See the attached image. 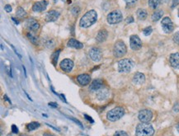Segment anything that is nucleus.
Wrapping results in <instances>:
<instances>
[{
	"instance_id": "nucleus-35",
	"label": "nucleus",
	"mask_w": 179,
	"mask_h": 136,
	"mask_svg": "<svg viewBox=\"0 0 179 136\" xmlns=\"http://www.w3.org/2000/svg\"><path fill=\"white\" fill-rule=\"evenodd\" d=\"M4 9H5V11L7 12H11L12 10V8L11 5L7 4V5H5Z\"/></svg>"
},
{
	"instance_id": "nucleus-21",
	"label": "nucleus",
	"mask_w": 179,
	"mask_h": 136,
	"mask_svg": "<svg viewBox=\"0 0 179 136\" xmlns=\"http://www.w3.org/2000/svg\"><path fill=\"white\" fill-rule=\"evenodd\" d=\"M136 15H137L138 19H140L141 21L145 20L148 17L147 11L145 9H143V8H139V9L136 11Z\"/></svg>"
},
{
	"instance_id": "nucleus-23",
	"label": "nucleus",
	"mask_w": 179,
	"mask_h": 136,
	"mask_svg": "<svg viewBox=\"0 0 179 136\" xmlns=\"http://www.w3.org/2000/svg\"><path fill=\"white\" fill-rule=\"evenodd\" d=\"M16 14H17V17L21 19L26 18L27 16V12H26L25 10L23 9L22 7H17V12H16Z\"/></svg>"
},
{
	"instance_id": "nucleus-15",
	"label": "nucleus",
	"mask_w": 179,
	"mask_h": 136,
	"mask_svg": "<svg viewBox=\"0 0 179 136\" xmlns=\"http://www.w3.org/2000/svg\"><path fill=\"white\" fill-rule=\"evenodd\" d=\"M77 80H78V83L82 86H86L87 84H89L90 82H91V77H90L89 74H83L78 75V78H77Z\"/></svg>"
},
{
	"instance_id": "nucleus-4",
	"label": "nucleus",
	"mask_w": 179,
	"mask_h": 136,
	"mask_svg": "<svg viewBox=\"0 0 179 136\" xmlns=\"http://www.w3.org/2000/svg\"><path fill=\"white\" fill-rule=\"evenodd\" d=\"M127 46L122 41H118L115 43L113 47V54L115 57L122 58L127 54Z\"/></svg>"
},
{
	"instance_id": "nucleus-33",
	"label": "nucleus",
	"mask_w": 179,
	"mask_h": 136,
	"mask_svg": "<svg viewBox=\"0 0 179 136\" xmlns=\"http://www.w3.org/2000/svg\"><path fill=\"white\" fill-rule=\"evenodd\" d=\"M179 4V0H173L172 2V5H171V8H174Z\"/></svg>"
},
{
	"instance_id": "nucleus-41",
	"label": "nucleus",
	"mask_w": 179,
	"mask_h": 136,
	"mask_svg": "<svg viewBox=\"0 0 179 136\" xmlns=\"http://www.w3.org/2000/svg\"><path fill=\"white\" fill-rule=\"evenodd\" d=\"M4 99L6 100V101H7V102H8V103H10V104L12 103L11 100H10L9 98H8V97H7V95H4Z\"/></svg>"
},
{
	"instance_id": "nucleus-38",
	"label": "nucleus",
	"mask_w": 179,
	"mask_h": 136,
	"mask_svg": "<svg viewBox=\"0 0 179 136\" xmlns=\"http://www.w3.org/2000/svg\"><path fill=\"white\" fill-rule=\"evenodd\" d=\"M70 119H71V120H73L74 121V122L76 123V124H78V125H79V126L80 127H82V128H83V125H82V124H81L80 122H79V121H78V120H76V119H74V118H70Z\"/></svg>"
},
{
	"instance_id": "nucleus-32",
	"label": "nucleus",
	"mask_w": 179,
	"mask_h": 136,
	"mask_svg": "<svg viewBox=\"0 0 179 136\" xmlns=\"http://www.w3.org/2000/svg\"><path fill=\"white\" fill-rule=\"evenodd\" d=\"M173 41L176 43V44L179 45V32H176L173 36Z\"/></svg>"
},
{
	"instance_id": "nucleus-43",
	"label": "nucleus",
	"mask_w": 179,
	"mask_h": 136,
	"mask_svg": "<svg viewBox=\"0 0 179 136\" xmlns=\"http://www.w3.org/2000/svg\"><path fill=\"white\" fill-rule=\"evenodd\" d=\"M12 21H13L14 22H15V24H17V25H18V24H19L18 20H16V19L14 18V17H12Z\"/></svg>"
},
{
	"instance_id": "nucleus-47",
	"label": "nucleus",
	"mask_w": 179,
	"mask_h": 136,
	"mask_svg": "<svg viewBox=\"0 0 179 136\" xmlns=\"http://www.w3.org/2000/svg\"><path fill=\"white\" fill-rule=\"evenodd\" d=\"M20 136H28V135H27V134H22V135Z\"/></svg>"
},
{
	"instance_id": "nucleus-16",
	"label": "nucleus",
	"mask_w": 179,
	"mask_h": 136,
	"mask_svg": "<svg viewBox=\"0 0 179 136\" xmlns=\"http://www.w3.org/2000/svg\"><path fill=\"white\" fill-rule=\"evenodd\" d=\"M169 63L172 68L179 69V53L172 54L169 57Z\"/></svg>"
},
{
	"instance_id": "nucleus-25",
	"label": "nucleus",
	"mask_w": 179,
	"mask_h": 136,
	"mask_svg": "<svg viewBox=\"0 0 179 136\" xmlns=\"http://www.w3.org/2000/svg\"><path fill=\"white\" fill-rule=\"evenodd\" d=\"M40 127V124L37 121H33V122H31L29 124L27 125V128L29 131H32V130H35V129H38Z\"/></svg>"
},
{
	"instance_id": "nucleus-39",
	"label": "nucleus",
	"mask_w": 179,
	"mask_h": 136,
	"mask_svg": "<svg viewBox=\"0 0 179 136\" xmlns=\"http://www.w3.org/2000/svg\"><path fill=\"white\" fill-rule=\"evenodd\" d=\"M84 117L86 118V119H87V120H88V121H89V122L93 123V120H92V118L90 117V116H88V115H84Z\"/></svg>"
},
{
	"instance_id": "nucleus-5",
	"label": "nucleus",
	"mask_w": 179,
	"mask_h": 136,
	"mask_svg": "<svg viewBox=\"0 0 179 136\" xmlns=\"http://www.w3.org/2000/svg\"><path fill=\"white\" fill-rule=\"evenodd\" d=\"M134 67L133 60L130 59H123L118 62V71L120 73H129Z\"/></svg>"
},
{
	"instance_id": "nucleus-29",
	"label": "nucleus",
	"mask_w": 179,
	"mask_h": 136,
	"mask_svg": "<svg viewBox=\"0 0 179 136\" xmlns=\"http://www.w3.org/2000/svg\"><path fill=\"white\" fill-rule=\"evenodd\" d=\"M152 32H153V29H152L151 27H148L145 28V29L143 30V33H144V35L146 36H148L151 34Z\"/></svg>"
},
{
	"instance_id": "nucleus-2",
	"label": "nucleus",
	"mask_w": 179,
	"mask_h": 136,
	"mask_svg": "<svg viewBox=\"0 0 179 136\" xmlns=\"http://www.w3.org/2000/svg\"><path fill=\"white\" fill-rule=\"evenodd\" d=\"M154 129L149 123H141L136 127V136H153Z\"/></svg>"
},
{
	"instance_id": "nucleus-18",
	"label": "nucleus",
	"mask_w": 179,
	"mask_h": 136,
	"mask_svg": "<svg viewBox=\"0 0 179 136\" xmlns=\"http://www.w3.org/2000/svg\"><path fill=\"white\" fill-rule=\"evenodd\" d=\"M108 36L107 32L105 30V29H102V30L99 31L98 33L97 34L96 36V41L98 43H102V42L106 41V40Z\"/></svg>"
},
{
	"instance_id": "nucleus-8",
	"label": "nucleus",
	"mask_w": 179,
	"mask_h": 136,
	"mask_svg": "<svg viewBox=\"0 0 179 136\" xmlns=\"http://www.w3.org/2000/svg\"><path fill=\"white\" fill-rule=\"evenodd\" d=\"M138 118L142 123H149L153 118V113L151 111L147 109L141 110L138 114Z\"/></svg>"
},
{
	"instance_id": "nucleus-44",
	"label": "nucleus",
	"mask_w": 179,
	"mask_h": 136,
	"mask_svg": "<svg viewBox=\"0 0 179 136\" xmlns=\"http://www.w3.org/2000/svg\"><path fill=\"white\" fill-rule=\"evenodd\" d=\"M177 132L179 133V124L177 125Z\"/></svg>"
},
{
	"instance_id": "nucleus-1",
	"label": "nucleus",
	"mask_w": 179,
	"mask_h": 136,
	"mask_svg": "<svg viewBox=\"0 0 179 136\" xmlns=\"http://www.w3.org/2000/svg\"><path fill=\"white\" fill-rule=\"evenodd\" d=\"M97 20V13L95 10H90L87 12L80 19L79 26L83 28L90 27Z\"/></svg>"
},
{
	"instance_id": "nucleus-28",
	"label": "nucleus",
	"mask_w": 179,
	"mask_h": 136,
	"mask_svg": "<svg viewBox=\"0 0 179 136\" xmlns=\"http://www.w3.org/2000/svg\"><path fill=\"white\" fill-rule=\"evenodd\" d=\"M128 7H134L137 3L138 0H124Z\"/></svg>"
},
{
	"instance_id": "nucleus-24",
	"label": "nucleus",
	"mask_w": 179,
	"mask_h": 136,
	"mask_svg": "<svg viewBox=\"0 0 179 136\" xmlns=\"http://www.w3.org/2000/svg\"><path fill=\"white\" fill-rule=\"evenodd\" d=\"M149 7L151 9H157L158 7L160 5L161 0H149Z\"/></svg>"
},
{
	"instance_id": "nucleus-14",
	"label": "nucleus",
	"mask_w": 179,
	"mask_h": 136,
	"mask_svg": "<svg viewBox=\"0 0 179 136\" xmlns=\"http://www.w3.org/2000/svg\"><path fill=\"white\" fill-rule=\"evenodd\" d=\"M60 17V12L55 10H51L49 11L46 15V21L47 22H55Z\"/></svg>"
},
{
	"instance_id": "nucleus-36",
	"label": "nucleus",
	"mask_w": 179,
	"mask_h": 136,
	"mask_svg": "<svg viewBox=\"0 0 179 136\" xmlns=\"http://www.w3.org/2000/svg\"><path fill=\"white\" fill-rule=\"evenodd\" d=\"M126 22L127 23H132V22H134V18H133V17H131V16H130V17H128L127 19H126Z\"/></svg>"
},
{
	"instance_id": "nucleus-46",
	"label": "nucleus",
	"mask_w": 179,
	"mask_h": 136,
	"mask_svg": "<svg viewBox=\"0 0 179 136\" xmlns=\"http://www.w3.org/2000/svg\"><path fill=\"white\" fill-rule=\"evenodd\" d=\"M177 15H178V17H179V8H178V10H177Z\"/></svg>"
},
{
	"instance_id": "nucleus-3",
	"label": "nucleus",
	"mask_w": 179,
	"mask_h": 136,
	"mask_svg": "<svg viewBox=\"0 0 179 136\" xmlns=\"http://www.w3.org/2000/svg\"><path fill=\"white\" fill-rule=\"evenodd\" d=\"M124 115V108L121 107V106H117V107H115L112 110H111L110 111H108L107 114V119L108 120H110V121L115 122L117 120H120Z\"/></svg>"
},
{
	"instance_id": "nucleus-9",
	"label": "nucleus",
	"mask_w": 179,
	"mask_h": 136,
	"mask_svg": "<svg viewBox=\"0 0 179 136\" xmlns=\"http://www.w3.org/2000/svg\"><path fill=\"white\" fill-rule=\"evenodd\" d=\"M130 46L133 51H139L142 47V41L138 36L132 35L130 38Z\"/></svg>"
},
{
	"instance_id": "nucleus-20",
	"label": "nucleus",
	"mask_w": 179,
	"mask_h": 136,
	"mask_svg": "<svg viewBox=\"0 0 179 136\" xmlns=\"http://www.w3.org/2000/svg\"><path fill=\"white\" fill-rule=\"evenodd\" d=\"M133 82L135 84H142L145 82V74L142 73H136L134 75Z\"/></svg>"
},
{
	"instance_id": "nucleus-30",
	"label": "nucleus",
	"mask_w": 179,
	"mask_h": 136,
	"mask_svg": "<svg viewBox=\"0 0 179 136\" xmlns=\"http://www.w3.org/2000/svg\"><path fill=\"white\" fill-rule=\"evenodd\" d=\"M71 12H72V13L74 14V16H77V15L80 12V8H79L78 6H74V7L72 8Z\"/></svg>"
},
{
	"instance_id": "nucleus-31",
	"label": "nucleus",
	"mask_w": 179,
	"mask_h": 136,
	"mask_svg": "<svg viewBox=\"0 0 179 136\" xmlns=\"http://www.w3.org/2000/svg\"><path fill=\"white\" fill-rule=\"evenodd\" d=\"M114 136H128V134L127 132L123 131V130H119V131L116 132Z\"/></svg>"
},
{
	"instance_id": "nucleus-34",
	"label": "nucleus",
	"mask_w": 179,
	"mask_h": 136,
	"mask_svg": "<svg viewBox=\"0 0 179 136\" xmlns=\"http://www.w3.org/2000/svg\"><path fill=\"white\" fill-rule=\"evenodd\" d=\"M12 131L13 134H17L18 133V129H17V127L15 125H12Z\"/></svg>"
},
{
	"instance_id": "nucleus-13",
	"label": "nucleus",
	"mask_w": 179,
	"mask_h": 136,
	"mask_svg": "<svg viewBox=\"0 0 179 136\" xmlns=\"http://www.w3.org/2000/svg\"><path fill=\"white\" fill-rule=\"evenodd\" d=\"M47 5H48V2L46 0L37 2H35L34 5H33L32 10H33V12H43L46 9Z\"/></svg>"
},
{
	"instance_id": "nucleus-40",
	"label": "nucleus",
	"mask_w": 179,
	"mask_h": 136,
	"mask_svg": "<svg viewBox=\"0 0 179 136\" xmlns=\"http://www.w3.org/2000/svg\"><path fill=\"white\" fill-rule=\"evenodd\" d=\"M49 106H53L54 108H55V107H57L58 105L56 103H53V102H50V103H49Z\"/></svg>"
},
{
	"instance_id": "nucleus-7",
	"label": "nucleus",
	"mask_w": 179,
	"mask_h": 136,
	"mask_svg": "<svg viewBox=\"0 0 179 136\" xmlns=\"http://www.w3.org/2000/svg\"><path fill=\"white\" fill-rule=\"evenodd\" d=\"M161 26H162L163 32L165 33H168V34L172 32V31L174 29L173 22H172V20H171L168 17H163L162 22H161Z\"/></svg>"
},
{
	"instance_id": "nucleus-11",
	"label": "nucleus",
	"mask_w": 179,
	"mask_h": 136,
	"mask_svg": "<svg viewBox=\"0 0 179 136\" xmlns=\"http://www.w3.org/2000/svg\"><path fill=\"white\" fill-rule=\"evenodd\" d=\"M60 67L64 72L69 73L72 71V69L74 68V62L69 59H64L60 62Z\"/></svg>"
},
{
	"instance_id": "nucleus-12",
	"label": "nucleus",
	"mask_w": 179,
	"mask_h": 136,
	"mask_svg": "<svg viewBox=\"0 0 179 136\" xmlns=\"http://www.w3.org/2000/svg\"><path fill=\"white\" fill-rule=\"evenodd\" d=\"M26 27L31 32H37L39 30L40 24L37 20L33 18H29L27 21L26 22Z\"/></svg>"
},
{
	"instance_id": "nucleus-6",
	"label": "nucleus",
	"mask_w": 179,
	"mask_h": 136,
	"mask_svg": "<svg viewBox=\"0 0 179 136\" xmlns=\"http://www.w3.org/2000/svg\"><path fill=\"white\" fill-rule=\"evenodd\" d=\"M122 19H123V16H122V12L120 10H114V11L111 12L107 17V22L111 25L118 24L122 21Z\"/></svg>"
},
{
	"instance_id": "nucleus-27",
	"label": "nucleus",
	"mask_w": 179,
	"mask_h": 136,
	"mask_svg": "<svg viewBox=\"0 0 179 136\" xmlns=\"http://www.w3.org/2000/svg\"><path fill=\"white\" fill-rule=\"evenodd\" d=\"M27 36L28 39L31 41V42H32V43H33V44H35V45L37 44V38L35 36H33L32 33L28 32L27 34Z\"/></svg>"
},
{
	"instance_id": "nucleus-42",
	"label": "nucleus",
	"mask_w": 179,
	"mask_h": 136,
	"mask_svg": "<svg viewBox=\"0 0 179 136\" xmlns=\"http://www.w3.org/2000/svg\"><path fill=\"white\" fill-rule=\"evenodd\" d=\"M43 136H55V134H51V133H45V134H43Z\"/></svg>"
},
{
	"instance_id": "nucleus-22",
	"label": "nucleus",
	"mask_w": 179,
	"mask_h": 136,
	"mask_svg": "<svg viewBox=\"0 0 179 136\" xmlns=\"http://www.w3.org/2000/svg\"><path fill=\"white\" fill-rule=\"evenodd\" d=\"M163 16V10H157L153 13L152 15V20L154 22H158V20H160L162 18V17Z\"/></svg>"
},
{
	"instance_id": "nucleus-19",
	"label": "nucleus",
	"mask_w": 179,
	"mask_h": 136,
	"mask_svg": "<svg viewBox=\"0 0 179 136\" xmlns=\"http://www.w3.org/2000/svg\"><path fill=\"white\" fill-rule=\"evenodd\" d=\"M103 86V83L102 81L100 79H96V80L92 81V83L90 84V90L91 91H98L102 89Z\"/></svg>"
},
{
	"instance_id": "nucleus-26",
	"label": "nucleus",
	"mask_w": 179,
	"mask_h": 136,
	"mask_svg": "<svg viewBox=\"0 0 179 136\" xmlns=\"http://www.w3.org/2000/svg\"><path fill=\"white\" fill-rule=\"evenodd\" d=\"M60 53V50H58V51H55V52L52 54V56H51V60H52L53 65H55V66L56 65V64H57V61H58V59H59Z\"/></svg>"
},
{
	"instance_id": "nucleus-10",
	"label": "nucleus",
	"mask_w": 179,
	"mask_h": 136,
	"mask_svg": "<svg viewBox=\"0 0 179 136\" xmlns=\"http://www.w3.org/2000/svg\"><path fill=\"white\" fill-rule=\"evenodd\" d=\"M88 54H89L90 58H91L94 62H98V61H100L102 57V51L99 48H97V47H92V49H90Z\"/></svg>"
},
{
	"instance_id": "nucleus-45",
	"label": "nucleus",
	"mask_w": 179,
	"mask_h": 136,
	"mask_svg": "<svg viewBox=\"0 0 179 136\" xmlns=\"http://www.w3.org/2000/svg\"><path fill=\"white\" fill-rule=\"evenodd\" d=\"M7 136H13V135H12V134H7Z\"/></svg>"
},
{
	"instance_id": "nucleus-17",
	"label": "nucleus",
	"mask_w": 179,
	"mask_h": 136,
	"mask_svg": "<svg viewBox=\"0 0 179 136\" xmlns=\"http://www.w3.org/2000/svg\"><path fill=\"white\" fill-rule=\"evenodd\" d=\"M67 46L70 47V48L77 49V50H80L83 47V44L81 43L80 41H78L77 40L72 38V39H69L68 41V43H67Z\"/></svg>"
},
{
	"instance_id": "nucleus-37",
	"label": "nucleus",
	"mask_w": 179,
	"mask_h": 136,
	"mask_svg": "<svg viewBox=\"0 0 179 136\" xmlns=\"http://www.w3.org/2000/svg\"><path fill=\"white\" fill-rule=\"evenodd\" d=\"M173 111H176V112H179V102L173 106Z\"/></svg>"
}]
</instances>
